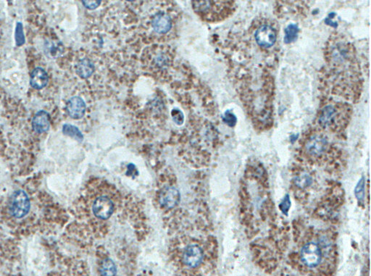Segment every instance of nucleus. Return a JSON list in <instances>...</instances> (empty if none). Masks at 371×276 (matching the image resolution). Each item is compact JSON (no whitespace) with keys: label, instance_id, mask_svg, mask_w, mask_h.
Wrapping results in <instances>:
<instances>
[{"label":"nucleus","instance_id":"obj_4","mask_svg":"<svg viewBox=\"0 0 371 276\" xmlns=\"http://www.w3.org/2000/svg\"><path fill=\"white\" fill-rule=\"evenodd\" d=\"M352 115L353 108L350 103L324 96L318 110L314 126L326 133L340 134L347 128Z\"/></svg>","mask_w":371,"mask_h":276},{"label":"nucleus","instance_id":"obj_17","mask_svg":"<svg viewBox=\"0 0 371 276\" xmlns=\"http://www.w3.org/2000/svg\"><path fill=\"white\" fill-rule=\"evenodd\" d=\"M95 71V65L94 63L87 57L80 59L76 65V73L82 79H86L92 76Z\"/></svg>","mask_w":371,"mask_h":276},{"label":"nucleus","instance_id":"obj_26","mask_svg":"<svg viewBox=\"0 0 371 276\" xmlns=\"http://www.w3.org/2000/svg\"><path fill=\"white\" fill-rule=\"evenodd\" d=\"M365 181L364 178H362L361 180L359 181L358 184H357V187L355 189V195L357 198L358 199L359 201H362L364 198L365 193Z\"/></svg>","mask_w":371,"mask_h":276},{"label":"nucleus","instance_id":"obj_1","mask_svg":"<svg viewBox=\"0 0 371 276\" xmlns=\"http://www.w3.org/2000/svg\"><path fill=\"white\" fill-rule=\"evenodd\" d=\"M324 60L321 83L325 93L348 101L358 100L364 81L355 45L343 34L333 33L325 43Z\"/></svg>","mask_w":371,"mask_h":276},{"label":"nucleus","instance_id":"obj_12","mask_svg":"<svg viewBox=\"0 0 371 276\" xmlns=\"http://www.w3.org/2000/svg\"><path fill=\"white\" fill-rule=\"evenodd\" d=\"M86 105L84 100L80 97L74 96L67 101L65 111L73 119H81L86 113Z\"/></svg>","mask_w":371,"mask_h":276},{"label":"nucleus","instance_id":"obj_14","mask_svg":"<svg viewBox=\"0 0 371 276\" xmlns=\"http://www.w3.org/2000/svg\"><path fill=\"white\" fill-rule=\"evenodd\" d=\"M152 27L159 34L169 32L172 28L171 18L164 12H159L153 17Z\"/></svg>","mask_w":371,"mask_h":276},{"label":"nucleus","instance_id":"obj_10","mask_svg":"<svg viewBox=\"0 0 371 276\" xmlns=\"http://www.w3.org/2000/svg\"><path fill=\"white\" fill-rule=\"evenodd\" d=\"M31 209V201L28 195L24 191H16L12 195L9 203V211L12 217L21 219L28 215Z\"/></svg>","mask_w":371,"mask_h":276},{"label":"nucleus","instance_id":"obj_5","mask_svg":"<svg viewBox=\"0 0 371 276\" xmlns=\"http://www.w3.org/2000/svg\"><path fill=\"white\" fill-rule=\"evenodd\" d=\"M300 145L301 154L310 164L331 163V160L340 157V150L331 142L328 133L316 126L304 133Z\"/></svg>","mask_w":371,"mask_h":276},{"label":"nucleus","instance_id":"obj_27","mask_svg":"<svg viewBox=\"0 0 371 276\" xmlns=\"http://www.w3.org/2000/svg\"><path fill=\"white\" fill-rule=\"evenodd\" d=\"M82 3L88 10H95L101 4L102 1H82Z\"/></svg>","mask_w":371,"mask_h":276},{"label":"nucleus","instance_id":"obj_9","mask_svg":"<svg viewBox=\"0 0 371 276\" xmlns=\"http://www.w3.org/2000/svg\"><path fill=\"white\" fill-rule=\"evenodd\" d=\"M116 205L113 197L106 194L94 195L90 201V212L93 218L106 221L113 215Z\"/></svg>","mask_w":371,"mask_h":276},{"label":"nucleus","instance_id":"obj_24","mask_svg":"<svg viewBox=\"0 0 371 276\" xmlns=\"http://www.w3.org/2000/svg\"><path fill=\"white\" fill-rule=\"evenodd\" d=\"M223 122L227 124L229 126L234 127L237 124V118L231 110H227L225 112L224 115L222 117Z\"/></svg>","mask_w":371,"mask_h":276},{"label":"nucleus","instance_id":"obj_28","mask_svg":"<svg viewBox=\"0 0 371 276\" xmlns=\"http://www.w3.org/2000/svg\"><path fill=\"white\" fill-rule=\"evenodd\" d=\"M290 204H291V202H290V197H289L288 195H287L285 198H284V201L280 204V209H281V211L284 212H284L287 213L288 212L289 209H290Z\"/></svg>","mask_w":371,"mask_h":276},{"label":"nucleus","instance_id":"obj_22","mask_svg":"<svg viewBox=\"0 0 371 276\" xmlns=\"http://www.w3.org/2000/svg\"><path fill=\"white\" fill-rule=\"evenodd\" d=\"M15 41L18 48H21L25 45L26 38L24 34V25L21 22H17L16 29H15Z\"/></svg>","mask_w":371,"mask_h":276},{"label":"nucleus","instance_id":"obj_2","mask_svg":"<svg viewBox=\"0 0 371 276\" xmlns=\"http://www.w3.org/2000/svg\"><path fill=\"white\" fill-rule=\"evenodd\" d=\"M238 94L243 106L259 131L270 129L273 125L275 80L269 72L254 77L249 74L241 75Z\"/></svg>","mask_w":371,"mask_h":276},{"label":"nucleus","instance_id":"obj_19","mask_svg":"<svg viewBox=\"0 0 371 276\" xmlns=\"http://www.w3.org/2000/svg\"><path fill=\"white\" fill-rule=\"evenodd\" d=\"M100 272L102 276H115L117 274L116 265L110 258H104L100 265Z\"/></svg>","mask_w":371,"mask_h":276},{"label":"nucleus","instance_id":"obj_21","mask_svg":"<svg viewBox=\"0 0 371 276\" xmlns=\"http://www.w3.org/2000/svg\"><path fill=\"white\" fill-rule=\"evenodd\" d=\"M299 27L296 24H290L284 30L285 36H284V43L289 45L295 42L299 35Z\"/></svg>","mask_w":371,"mask_h":276},{"label":"nucleus","instance_id":"obj_8","mask_svg":"<svg viewBox=\"0 0 371 276\" xmlns=\"http://www.w3.org/2000/svg\"><path fill=\"white\" fill-rule=\"evenodd\" d=\"M199 8L205 16L212 21H223L232 16L236 12L237 4L234 1H200Z\"/></svg>","mask_w":371,"mask_h":276},{"label":"nucleus","instance_id":"obj_13","mask_svg":"<svg viewBox=\"0 0 371 276\" xmlns=\"http://www.w3.org/2000/svg\"><path fill=\"white\" fill-rule=\"evenodd\" d=\"M50 113L46 110H39L32 119L31 125L33 131L41 134L46 133L50 128Z\"/></svg>","mask_w":371,"mask_h":276},{"label":"nucleus","instance_id":"obj_25","mask_svg":"<svg viewBox=\"0 0 371 276\" xmlns=\"http://www.w3.org/2000/svg\"><path fill=\"white\" fill-rule=\"evenodd\" d=\"M168 61L169 60H168L166 54H163V53H159L157 55L155 63L158 68H163L168 64V63H169Z\"/></svg>","mask_w":371,"mask_h":276},{"label":"nucleus","instance_id":"obj_3","mask_svg":"<svg viewBox=\"0 0 371 276\" xmlns=\"http://www.w3.org/2000/svg\"><path fill=\"white\" fill-rule=\"evenodd\" d=\"M331 239L325 234L317 241L310 240L302 244L296 257L298 267L309 276H331L334 260Z\"/></svg>","mask_w":371,"mask_h":276},{"label":"nucleus","instance_id":"obj_15","mask_svg":"<svg viewBox=\"0 0 371 276\" xmlns=\"http://www.w3.org/2000/svg\"><path fill=\"white\" fill-rule=\"evenodd\" d=\"M49 83V75L43 68L37 67L30 74V85L36 90L45 89Z\"/></svg>","mask_w":371,"mask_h":276},{"label":"nucleus","instance_id":"obj_7","mask_svg":"<svg viewBox=\"0 0 371 276\" xmlns=\"http://www.w3.org/2000/svg\"><path fill=\"white\" fill-rule=\"evenodd\" d=\"M181 262L185 268L189 270L198 268L203 263L205 253L202 244L199 241L191 239L183 242L180 247Z\"/></svg>","mask_w":371,"mask_h":276},{"label":"nucleus","instance_id":"obj_16","mask_svg":"<svg viewBox=\"0 0 371 276\" xmlns=\"http://www.w3.org/2000/svg\"><path fill=\"white\" fill-rule=\"evenodd\" d=\"M63 44L58 39H45L44 43V51L48 57L52 59L60 57L64 52Z\"/></svg>","mask_w":371,"mask_h":276},{"label":"nucleus","instance_id":"obj_20","mask_svg":"<svg viewBox=\"0 0 371 276\" xmlns=\"http://www.w3.org/2000/svg\"><path fill=\"white\" fill-rule=\"evenodd\" d=\"M62 133L65 136H70L76 139L78 142H81L83 139V136L80 130L77 126L71 124H64L62 126Z\"/></svg>","mask_w":371,"mask_h":276},{"label":"nucleus","instance_id":"obj_6","mask_svg":"<svg viewBox=\"0 0 371 276\" xmlns=\"http://www.w3.org/2000/svg\"><path fill=\"white\" fill-rule=\"evenodd\" d=\"M278 25L270 18H259L254 20L248 30L249 42L255 45L256 50L273 57V48L276 46L278 38Z\"/></svg>","mask_w":371,"mask_h":276},{"label":"nucleus","instance_id":"obj_11","mask_svg":"<svg viewBox=\"0 0 371 276\" xmlns=\"http://www.w3.org/2000/svg\"><path fill=\"white\" fill-rule=\"evenodd\" d=\"M158 201L159 207L163 210H173L179 205L181 201L179 189L173 184L162 186L158 192Z\"/></svg>","mask_w":371,"mask_h":276},{"label":"nucleus","instance_id":"obj_18","mask_svg":"<svg viewBox=\"0 0 371 276\" xmlns=\"http://www.w3.org/2000/svg\"><path fill=\"white\" fill-rule=\"evenodd\" d=\"M313 177L311 174L303 173V174H299L296 176L294 179V184L295 187L299 190H305L309 189L313 183Z\"/></svg>","mask_w":371,"mask_h":276},{"label":"nucleus","instance_id":"obj_23","mask_svg":"<svg viewBox=\"0 0 371 276\" xmlns=\"http://www.w3.org/2000/svg\"><path fill=\"white\" fill-rule=\"evenodd\" d=\"M171 117L173 122L178 125H182L185 122V115L183 112L178 108H174L172 110Z\"/></svg>","mask_w":371,"mask_h":276}]
</instances>
